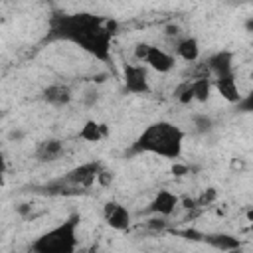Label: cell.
<instances>
[{"mask_svg": "<svg viewBox=\"0 0 253 253\" xmlns=\"http://www.w3.org/2000/svg\"><path fill=\"white\" fill-rule=\"evenodd\" d=\"M215 198H217V192H215L213 188H208L200 198H196V204H198V206H208V204H211Z\"/></svg>", "mask_w": 253, "mask_h": 253, "instance_id": "ac0fdd59", "label": "cell"}, {"mask_svg": "<svg viewBox=\"0 0 253 253\" xmlns=\"http://www.w3.org/2000/svg\"><path fill=\"white\" fill-rule=\"evenodd\" d=\"M79 215L73 213L65 221L57 223L49 231L36 237L30 245L32 253H75L77 249V227H79Z\"/></svg>", "mask_w": 253, "mask_h": 253, "instance_id": "3957f363", "label": "cell"}, {"mask_svg": "<svg viewBox=\"0 0 253 253\" xmlns=\"http://www.w3.org/2000/svg\"><path fill=\"white\" fill-rule=\"evenodd\" d=\"M103 162L101 160H89V162H83L79 166H75L73 170H69L65 176H63V184H69V186H75V188H91L101 170H103Z\"/></svg>", "mask_w": 253, "mask_h": 253, "instance_id": "5b68a950", "label": "cell"}, {"mask_svg": "<svg viewBox=\"0 0 253 253\" xmlns=\"http://www.w3.org/2000/svg\"><path fill=\"white\" fill-rule=\"evenodd\" d=\"M194 126H196L198 132H208V130H211L213 123H211V119L208 115H196L194 117Z\"/></svg>", "mask_w": 253, "mask_h": 253, "instance_id": "e0dca14e", "label": "cell"}, {"mask_svg": "<svg viewBox=\"0 0 253 253\" xmlns=\"http://www.w3.org/2000/svg\"><path fill=\"white\" fill-rule=\"evenodd\" d=\"M103 217H105L107 225L117 231H126L130 227V211L115 200H111L103 206Z\"/></svg>", "mask_w": 253, "mask_h": 253, "instance_id": "52a82bcc", "label": "cell"}, {"mask_svg": "<svg viewBox=\"0 0 253 253\" xmlns=\"http://www.w3.org/2000/svg\"><path fill=\"white\" fill-rule=\"evenodd\" d=\"M213 83L208 75H200L196 79L190 81V89H192V99L200 101V103H206L210 99V91H211Z\"/></svg>", "mask_w": 253, "mask_h": 253, "instance_id": "2e32d148", "label": "cell"}, {"mask_svg": "<svg viewBox=\"0 0 253 253\" xmlns=\"http://www.w3.org/2000/svg\"><path fill=\"white\" fill-rule=\"evenodd\" d=\"M97 95H99V93H97L95 89H91V91H87V93H85V99H83V101H85V105H89V107H93V105H95V101H97Z\"/></svg>", "mask_w": 253, "mask_h": 253, "instance_id": "ffe728a7", "label": "cell"}, {"mask_svg": "<svg viewBox=\"0 0 253 253\" xmlns=\"http://www.w3.org/2000/svg\"><path fill=\"white\" fill-rule=\"evenodd\" d=\"M202 239L208 245H211L213 249H219V251H225V253L241 247V241L231 233H210V235H202Z\"/></svg>", "mask_w": 253, "mask_h": 253, "instance_id": "7c38bea8", "label": "cell"}, {"mask_svg": "<svg viewBox=\"0 0 253 253\" xmlns=\"http://www.w3.org/2000/svg\"><path fill=\"white\" fill-rule=\"evenodd\" d=\"M16 211H18L20 215L28 217V215L32 213V206H30V204H20V206H16Z\"/></svg>", "mask_w": 253, "mask_h": 253, "instance_id": "7402d4cb", "label": "cell"}, {"mask_svg": "<svg viewBox=\"0 0 253 253\" xmlns=\"http://www.w3.org/2000/svg\"><path fill=\"white\" fill-rule=\"evenodd\" d=\"M146 63V67L158 71V73H168L174 69L176 65V57L168 51H164L162 47H156V45H150L146 43V51H144V57H142V65Z\"/></svg>", "mask_w": 253, "mask_h": 253, "instance_id": "8992f818", "label": "cell"}, {"mask_svg": "<svg viewBox=\"0 0 253 253\" xmlns=\"http://www.w3.org/2000/svg\"><path fill=\"white\" fill-rule=\"evenodd\" d=\"M188 172H190V168H188L186 164L174 162V166H172V174H174V176H184V174H188Z\"/></svg>", "mask_w": 253, "mask_h": 253, "instance_id": "d6986e66", "label": "cell"}, {"mask_svg": "<svg viewBox=\"0 0 253 253\" xmlns=\"http://www.w3.org/2000/svg\"><path fill=\"white\" fill-rule=\"evenodd\" d=\"M85 253H99V249H97V245H91V247H89Z\"/></svg>", "mask_w": 253, "mask_h": 253, "instance_id": "cb8c5ba5", "label": "cell"}, {"mask_svg": "<svg viewBox=\"0 0 253 253\" xmlns=\"http://www.w3.org/2000/svg\"><path fill=\"white\" fill-rule=\"evenodd\" d=\"M184 138H186V132L178 125L170 121H156L138 134V138L130 146V152L132 154H156L162 158L176 160L182 154Z\"/></svg>", "mask_w": 253, "mask_h": 253, "instance_id": "7a4b0ae2", "label": "cell"}, {"mask_svg": "<svg viewBox=\"0 0 253 253\" xmlns=\"http://www.w3.org/2000/svg\"><path fill=\"white\" fill-rule=\"evenodd\" d=\"M71 99H73L71 89L63 83H53L43 91V101L51 107H65L71 103Z\"/></svg>", "mask_w": 253, "mask_h": 253, "instance_id": "8fae6325", "label": "cell"}, {"mask_svg": "<svg viewBox=\"0 0 253 253\" xmlns=\"http://www.w3.org/2000/svg\"><path fill=\"white\" fill-rule=\"evenodd\" d=\"M117 30L115 20L93 14H61L49 20V38L79 45L99 61H109L111 42Z\"/></svg>", "mask_w": 253, "mask_h": 253, "instance_id": "6da1fadb", "label": "cell"}, {"mask_svg": "<svg viewBox=\"0 0 253 253\" xmlns=\"http://www.w3.org/2000/svg\"><path fill=\"white\" fill-rule=\"evenodd\" d=\"M178 204H180L178 194H174L170 190H158L156 196H154V200L150 202L148 211H152L156 215H162V217H168L178 208Z\"/></svg>", "mask_w": 253, "mask_h": 253, "instance_id": "ba28073f", "label": "cell"}, {"mask_svg": "<svg viewBox=\"0 0 253 253\" xmlns=\"http://www.w3.org/2000/svg\"><path fill=\"white\" fill-rule=\"evenodd\" d=\"M8 166H6V156L0 152V186H4V174H6Z\"/></svg>", "mask_w": 253, "mask_h": 253, "instance_id": "44dd1931", "label": "cell"}, {"mask_svg": "<svg viewBox=\"0 0 253 253\" xmlns=\"http://www.w3.org/2000/svg\"><path fill=\"white\" fill-rule=\"evenodd\" d=\"M166 34H168V36H178V34H180V28H178V26H168V28H166Z\"/></svg>", "mask_w": 253, "mask_h": 253, "instance_id": "603a6c76", "label": "cell"}, {"mask_svg": "<svg viewBox=\"0 0 253 253\" xmlns=\"http://www.w3.org/2000/svg\"><path fill=\"white\" fill-rule=\"evenodd\" d=\"M206 69L210 73H213V77H223V75H231L233 71V53L231 51H217L211 57H208L206 61Z\"/></svg>", "mask_w": 253, "mask_h": 253, "instance_id": "9c48e42d", "label": "cell"}, {"mask_svg": "<svg viewBox=\"0 0 253 253\" xmlns=\"http://www.w3.org/2000/svg\"><path fill=\"white\" fill-rule=\"evenodd\" d=\"M107 134H109L107 125H103V123H99V121L89 119V121L81 126V130H79V134H77V136H79L81 140H87V142H99V140L107 138Z\"/></svg>", "mask_w": 253, "mask_h": 253, "instance_id": "5bb4252c", "label": "cell"}, {"mask_svg": "<svg viewBox=\"0 0 253 253\" xmlns=\"http://www.w3.org/2000/svg\"><path fill=\"white\" fill-rule=\"evenodd\" d=\"M63 154V142L59 138H47L38 144L36 148V158L40 162H51Z\"/></svg>", "mask_w": 253, "mask_h": 253, "instance_id": "4fadbf2b", "label": "cell"}, {"mask_svg": "<svg viewBox=\"0 0 253 253\" xmlns=\"http://www.w3.org/2000/svg\"><path fill=\"white\" fill-rule=\"evenodd\" d=\"M24 136V132H12L10 134V138H22Z\"/></svg>", "mask_w": 253, "mask_h": 253, "instance_id": "d4e9b609", "label": "cell"}, {"mask_svg": "<svg viewBox=\"0 0 253 253\" xmlns=\"http://www.w3.org/2000/svg\"><path fill=\"white\" fill-rule=\"evenodd\" d=\"M213 87L217 89V93L229 101V103H241V95H239V87H237V81H235V73L231 75H223V77H217L211 81Z\"/></svg>", "mask_w": 253, "mask_h": 253, "instance_id": "30bf717a", "label": "cell"}, {"mask_svg": "<svg viewBox=\"0 0 253 253\" xmlns=\"http://www.w3.org/2000/svg\"><path fill=\"white\" fill-rule=\"evenodd\" d=\"M123 85H125V91L130 95H148L150 93L148 67L142 63H125Z\"/></svg>", "mask_w": 253, "mask_h": 253, "instance_id": "277c9868", "label": "cell"}, {"mask_svg": "<svg viewBox=\"0 0 253 253\" xmlns=\"http://www.w3.org/2000/svg\"><path fill=\"white\" fill-rule=\"evenodd\" d=\"M176 53H178L180 59H184V61H188V63L196 61V59L200 57V43H198V40H196L194 36L182 38V40L176 43Z\"/></svg>", "mask_w": 253, "mask_h": 253, "instance_id": "9a60e30c", "label": "cell"}]
</instances>
